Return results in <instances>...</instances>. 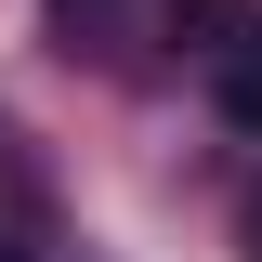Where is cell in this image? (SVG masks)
Wrapping results in <instances>:
<instances>
[{"label": "cell", "instance_id": "3957f363", "mask_svg": "<svg viewBox=\"0 0 262 262\" xmlns=\"http://www.w3.org/2000/svg\"><path fill=\"white\" fill-rule=\"evenodd\" d=\"M236 249H249V262H262V184H249V196H236Z\"/></svg>", "mask_w": 262, "mask_h": 262}, {"label": "cell", "instance_id": "6da1fadb", "mask_svg": "<svg viewBox=\"0 0 262 262\" xmlns=\"http://www.w3.org/2000/svg\"><path fill=\"white\" fill-rule=\"evenodd\" d=\"M196 66H210V105L236 131H262V13H223V27L196 39Z\"/></svg>", "mask_w": 262, "mask_h": 262}, {"label": "cell", "instance_id": "7a4b0ae2", "mask_svg": "<svg viewBox=\"0 0 262 262\" xmlns=\"http://www.w3.org/2000/svg\"><path fill=\"white\" fill-rule=\"evenodd\" d=\"M53 27H66V53H79V39H105V27H118V0H53Z\"/></svg>", "mask_w": 262, "mask_h": 262}]
</instances>
